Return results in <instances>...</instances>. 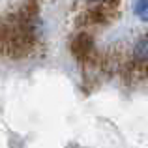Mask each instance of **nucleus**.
<instances>
[{
	"instance_id": "obj_3",
	"label": "nucleus",
	"mask_w": 148,
	"mask_h": 148,
	"mask_svg": "<svg viewBox=\"0 0 148 148\" xmlns=\"http://www.w3.org/2000/svg\"><path fill=\"white\" fill-rule=\"evenodd\" d=\"M135 13L139 15L141 21H148V0H139L135 4Z\"/></svg>"
},
{
	"instance_id": "obj_1",
	"label": "nucleus",
	"mask_w": 148,
	"mask_h": 148,
	"mask_svg": "<svg viewBox=\"0 0 148 148\" xmlns=\"http://www.w3.org/2000/svg\"><path fill=\"white\" fill-rule=\"evenodd\" d=\"M71 53L75 58L79 60H88L94 53V43H92V38L88 34H79L75 40L71 41Z\"/></svg>"
},
{
	"instance_id": "obj_2",
	"label": "nucleus",
	"mask_w": 148,
	"mask_h": 148,
	"mask_svg": "<svg viewBox=\"0 0 148 148\" xmlns=\"http://www.w3.org/2000/svg\"><path fill=\"white\" fill-rule=\"evenodd\" d=\"M133 56H135V60L143 62V64H148V36H143L141 40L135 43Z\"/></svg>"
}]
</instances>
